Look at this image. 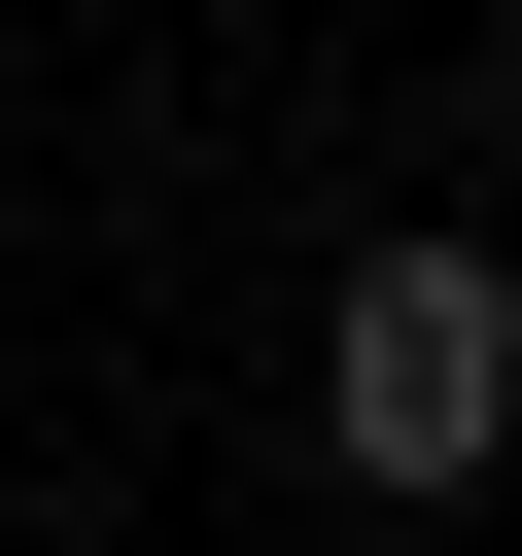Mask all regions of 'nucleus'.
Listing matches in <instances>:
<instances>
[{
	"mask_svg": "<svg viewBox=\"0 0 522 556\" xmlns=\"http://www.w3.org/2000/svg\"><path fill=\"white\" fill-rule=\"evenodd\" d=\"M313 452H348L383 521H452V486L522 452V243H348V278H313Z\"/></svg>",
	"mask_w": 522,
	"mask_h": 556,
	"instance_id": "nucleus-1",
	"label": "nucleus"
}]
</instances>
